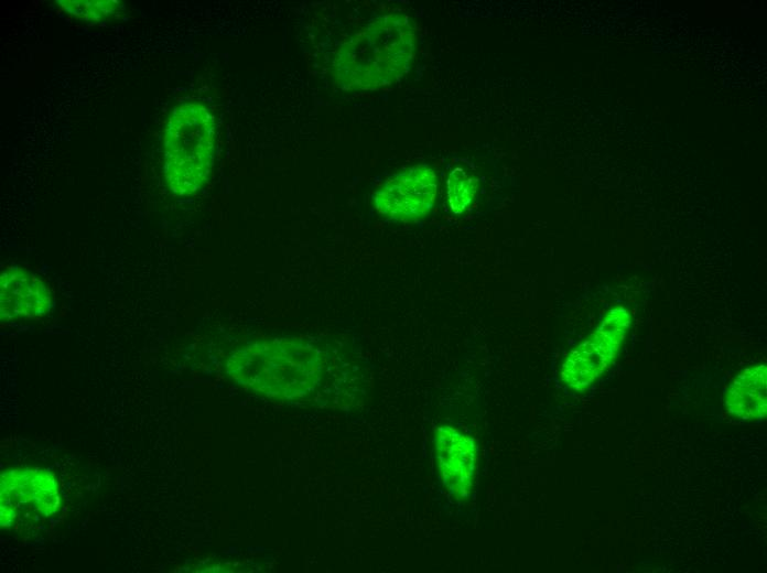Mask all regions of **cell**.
<instances>
[{"mask_svg": "<svg viewBox=\"0 0 767 573\" xmlns=\"http://www.w3.org/2000/svg\"><path fill=\"white\" fill-rule=\"evenodd\" d=\"M214 161V119L197 102L177 106L164 139V175L177 196L196 193L206 183Z\"/></svg>", "mask_w": 767, "mask_h": 573, "instance_id": "3957f363", "label": "cell"}, {"mask_svg": "<svg viewBox=\"0 0 767 573\" xmlns=\"http://www.w3.org/2000/svg\"><path fill=\"white\" fill-rule=\"evenodd\" d=\"M478 181L468 175L462 167H455L449 175L447 201L454 214H462L473 202L477 192Z\"/></svg>", "mask_w": 767, "mask_h": 573, "instance_id": "9c48e42d", "label": "cell"}, {"mask_svg": "<svg viewBox=\"0 0 767 573\" xmlns=\"http://www.w3.org/2000/svg\"><path fill=\"white\" fill-rule=\"evenodd\" d=\"M69 14L78 19L100 21L116 14L119 4L115 1H61Z\"/></svg>", "mask_w": 767, "mask_h": 573, "instance_id": "30bf717a", "label": "cell"}, {"mask_svg": "<svg viewBox=\"0 0 767 573\" xmlns=\"http://www.w3.org/2000/svg\"><path fill=\"white\" fill-rule=\"evenodd\" d=\"M630 325L626 309H612L597 328L564 360L562 381L574 390L591 386L614 361Z\"/></svg>", "mask_w": 767, "mask_h": 573, "instance_id": "277c9868", "label": "cell"}, {"mask_svg": "<svg viewBox=\"0 0 767 573\" xmlns=\"http://www.w3.org/2000/svg\"><path fill=\"white\" fill-rule=\"evenodd\" d=\"M415 39L406 15L374 19L338 50L334 62L336 84L346 90H367L396 83L410 66Z\"/></svg>", "mask_w": 767, "mask_h": 573, "instance_id": "6da1fadb", "label": "cell"}, {"mask_svg": "<svg viewBox=\"0 0 767 573\" xmlns=\"http://www.w3.org/2000/svg\"><path fill=\"white\" fill-rule=\"evenodd\" d=\"M767 367L757 365L743 370L725 392V406L730 413L743 421H757L766 417Z\"/></svg>", "mask_w": 767, "mask_h": 573, "instance_id": "ba28073f", "label": "cell"}, {"mask_svg": "<svg viewBox=\"0 0 767 573\" xmlns=\"http://www.w3.org/2000/svg\"><path fill=\"white\" fill-rule=\"evenodd\" d=\"M324 359L313 346L292 339L256 342L235 350L227 371L238 383L280 399L312 391L321 379Z\"/></svg>", "mask_w": 767, "mask_h": 573, "instance_id": "7a4b0ae2", "label": "cell"}, {"mask_svg": "<svg viewBox=\"0 0 767 573\" xmlns=\"http://www.w3.org/2000/svg\"><path fill=\"white\" fill-rule=\"evenodd\" d=\"M437 192L434 170L419 164L389 177L374 194L377 212L386 217L413 221L433 207Z\"/></svg>", "mask_w": 767, "mask_h": 573, "instance_id": "5b68a950", "label": "cell"}, {"mask_svg": "<svg viewBox=\"0 0 767 573\" xmlns=\"http://www.w3.org/2000/svg\"><path fill=\"white\" fill-rule=\"evenodd\" d=\"M52 304L47 285L33 273L7 268L0 275V316L2 322L37 318Z\"/></svg>", "mask_w": 767, "mask_h": 573, "instance_id": "52a82bcc", "label": "cell"}, {"mask_svg": "<svg viewBox=\"0 0 767 573\" xmlns=\"http://www.w3.org/2000/svg\"><path fill=\"white\" fill-rule=\"evenodd\" d=\"M435 453L443 485L455 498L467 497L476 473L475 440L455 428L440 426L435 433Z\"/></svg>", "mask_w": 767, "mask_h": 573, "instance_id": "8992f818", "label": "cell"}]
</instances>
